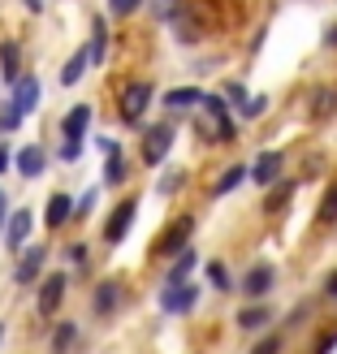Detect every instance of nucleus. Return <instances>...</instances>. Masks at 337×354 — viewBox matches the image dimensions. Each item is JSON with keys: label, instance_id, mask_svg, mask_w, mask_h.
I'll return each mask as SVG.
<instances>
[{"label": "nucleus", "instance_id": "nucleus-1", "mask_svg": "<svg viewBox=\"0 0 337 354\" xmlns=\"http://www.w3.org/2000/svg\"><path fill=\"white\" fill-rule=\"evenodd\" d=\"M152 82H143V78H138V82H126V86H121V121H126V126H138V121H143L147 117V104H152Z\"/></svg>", "mask_w": 337, "mask_h": 354}, {"label": "nucleus", "instance_id": "nucleus-2", "mask_svg": "<svg viewBox=\"0 0 337 354\" xmlns=\"http://www.w3.org/2000/svg\"><path fill=\"white\" fill-rule=\"evenodd\" d=\"M273 286H277V268H273V263H251L246 277H242V286H238V294H246L251 303H264V298L273 294Z\"/></svg>", "mask_w": 337, "mask_h": 354}, {"label": "nucleus", "instance_id": "nucleus-3", "mask_svg": "<svg viewBox=\"0 0 337 354\" xmlns=\"http://www.w3.org/2000/svg\"><path fill=\"white\" fill-rule=\"evenodd\" d=\"M190 234H194V221H190V216H177V221L165 229V234L156 238V246H152V251L161 255V259H169V255H182V251H186V242H190Z\"/></svg>", "mask_w": 337, "mask_h": 354}, {"label": "nucleus", "instance_id": "nucleus-4", "mask_svg": "<svg viewBox=\"0 0 337 354\" xmlns=\"http://www.w3.org/2000/svg\"><path fill=\"white\" fill-rule=\"evenodd\" d=\"M307 117L316 121V126L337 117V86H333V82H316V86H311V95H307Z\"/></svg>", "mask_w": 337, "mask_h": 354}, {"label": "nucleus", "instance_id": "nucleus-5", "mask_svg": "<svg viewBox=\"0 0 337 354\" xmlns=\"http://www.w3.org/2000/svg\"><path fill=\"white\" fill-rule=\"evenodd\" d=\"M169 147H173V126L169 121H156V126L143 134V160L147 165H165Z\"/></svg>", "mask_w": 337, "mask_h": 354}, {"label": "nucleus", "instance_id": "nucleus-6", "mask_svg": "<svg viewBox=\"0 0 337 354\" xmlns=\"http://www.w3.org/2000/svg\"><path fill=\"white\" fill-rule=\"evenodd\" d=\"M194 303H199V286H190V281L161 290V307H165L169 315H186V311H194Z\"/></svg>", "mask_w": 337, "mask_h": 354}, {"label": "nucleus", "instance_id": "nucleus-7", "mask_svg": "<svg viewBox=\"0 0 337 354\" xmlns=\"http://www.w3.org/2000/svg\"><path fill=\"white\" fill-rule=\"evenodd\" d=\"M281 169H286V151H259V160L251 165V182L255 186H277Z\"/></svg>", "mask_w": 337, "mask_h": 354}, {"label": "nucleus", "instance_id": "nucleus-8", "mask_svg": "<svg viewBox=\"0 0 337 354\" xmlns=\"http://www.w3.org/2000/svg\"><path fill=\"white\" fill-rule=\"evenodd\" d=\"M134 212H138V199H121L117 203V212H113V221L104 225V242L109 246H117L121 238L130 234V221H134Z\"/></svg>", "mask_w": 337, "mask_h": 354}, {"label": "nucleus", "instance_id": "nucleus-9", "mask_svg": "<svg viewBox=\"0 0 337 354\" xmlns=\"http://www.w3.org/2000/svg\"><path fill=\"white\" fill-rule=\"evenodd\" d=\"M273 320H277V311H273L268 303H251V307H242V311H238V320H234V324H238L242 333H264Z\"/></svg>", "mask_w": 337, "mask_h": 354}, {"label": "nucleus", "instance_id": "nucleus-10", "mask_svg": "<svg viewBox=\"0 0 337 354\" xmlns=\"http://www.w3.org/2000/svg\"><path fill=\"white\" fill-rule=\"evenodd\" d=\"M30 225H35V216H30L26 207L9 216V225H5V246H9V251H17V246H22V242L30 238Z\"/></svg>", "mask_w": 337, "mask_h": 354}, {"label": "nucleus", "instance_id": "nucleus-11", "mask_svg": "<svg viewBox=\"0 0 337 354\" xmlns=\"http://www.w3.org/2000/svg\"><path fill=\"white\" fill-rule=\"evenodd\" d=\"M44 255H48L44 246H30V251L22 255V263L13 268V281H17V286H30V281L44 272Z\"/></svg>", "mask_w": 337, "mask_h": 354}, {"label": "nucleus", "instance_id": "nucleus-12", "mask_svg": "<svg viewBox=\"0 0 337 354\" xmlns=\"http://www.w3.org/2000/svg\"><path fill=\"white\" fill-rule=\"evenodd\" d=\"M61 298H65V277H61V272H52L44 286H39V311L52 315V311L61 307Z\"/></svg>", "mask_w": 337, "mask_h": 354}, {"label": "nucleus", "instance_id": "nucleus-13", "mask_svg": "<svg viewBox=\"0 0 337 354\" xmlns=\"http://www.w3.org/2000/svg\"><path fill=\"white\" fill-rule=\"evenodd\" d=\"M17 69H22V48H17L13 39H5V44H0V74H5L9 86L22 82V78H17Z\"/></svg>", "mask_w": 337, "mask_h": 354}, {"label": "nucleus", "instance_id": "nucleus-14", "mask_svg": "<svg viewBox=\"0 0 337 354\" xmlns=\"http://www.w3.org/2000/svg\"><path fill=\"white\" fill-rule=\"evenodd\" d=\"M86 126H91V104H78V109H69V113H65V121H61L65 138H82V134H86Z\"/></svg>", "mask_w": 337, "mask_h": 354}, {"label": "nucleus", "instance_id": "nucleus-15", "mask_svg": "<svg viewBox=\"0 0 337 354\" xmlns=\"http://www.w3.org/2000/svg\"><path fill=\"white\" fill-rule=\"evenodd\" d=\"M316 225H320V229H333V225H337V182L325 186L320 207H316Z\"/></svg>", "mask_w": 337, "mask_h": 354}, {"label": "nucleus", "instance_id": "nucleus-16", "mask_svg": "<svg viewBox=\"0 0 337 354\" xmlns=\"http://www.w3.org/2000/svg\"><path fill=\"white\" fill-rule=\"evenodd\" d=\"M104 151H109V160H104V182L117 186V182H126V160H121V147L117 143H100Z\"/></svg>", "mask_w": 337, "mask_h": 354}, {"label": "nucleus", "instance_id": "nucleus-17", "mask_svg": "<svg viewBox=\"0 0 337 354\" xmlns=\"http://www.w3.org/2000/svg\"><path fill=\"white\" fill-rule=\"evenodd\" d=\"M44 169H48V156L39 147H22V151H17V173H22V177H39Z\"/></svg>", "mask_w": 337, "mask_h": 354}, {"label": "nucleus", "instance_id": "nucleus-18", "mask_svg": "<svg viewBox=\"0 0 337 354\" xmlns=\"http://www.w3.org/2000/svg\"><path fill=\"white\" fill-rule=\"evenodd\" d=\"M242 182H246V165H234V169H225V173L217 177V186H212V199H225V194H234Z\"/></svg>", "mask_w": 337, "mask_h": 354}, {"label": "nucleus", "instance_id": "nucleus-19", "mask_svg": "<svg viewBox=\"0 0 337 354\" xmlns=\"http://www.w3.org/2000/svg\"><path fill=\"white\" fill-rule=\"evenodd\" d=\"M194 104H203V91L199 86H177V91H169L165 95V109H194Z\"/></svg>", "mask_w": 337, "mask_h": 354}, {"label": "nucleus", "instance_id": "nucleus-20", "mask_svg": "<svg viewBox=\"0 0 337 354\" xmlns=\"http://www.w3.org/2000/svg\"><path fill=\"white\" fill-rule=\"evenodd\" d=\"M69 212H74V199H69V194H52V199H48V225L52 229H61L65 221H69Z\"/></svg>", "mask_w": 337, "mask_h": 354}, {"label": "nucleus", "instance_id": "nucleus-21", "mask_svg": "<svg viewBox=\"0 0 337 354\" xmlns=\"http://www.w3.org/2000/svg\"><path fill=\"white\" fill-rule=\"evenodd\" d=\"M117 303H121V286L117 281H104V286L95 290V311L109 315V311H117Z\"/></svg>", "mask_w": 337, "mask_h": 354}, {"label": "nucleus", "instance_id": "nucleus-22", "mask_svg": "<svg viewBox=\"0 0 337 354\" xmlns=\"http://www.w3.org/2000/svg\"><path fill=\"white\" fill-rule=\"evenodd\" d=\"M86 61H91V52H74V57L65 61V69H61V86H78V78H82Z\"/></svg>", "mask_w": 337, "mask_h": 354}, {"label": "nucleus", "instance_id": "nucleus-23", "mask_svg": "<svg viewBox=\"0 0 337 354\" xmlns=\"http://www.w3.org/2000/svg\"><path fill=\"white\" fill-rule=\"evenodd\" d=\"M194 263H199V259H194V251L186 246V251L173 259V268H169V286H182V281H186V277L194 272Z\"/></svg>", "mask_w": 337, "mask_h": 354}, {"label": "nucleus", "instance_id": "nucleus-24", "mask_svg": "<svg viewBox=\"0 0 337 354\" xmlns=\"http://www.w3.org/2000/svg\"><path fill=\"white\" fill-rule=\"evenodd\" d=\"M13 100H17V109H22V113H30L35 100H39V82H35V78H22V82L13 86Z\"/></svg>", "mask_w": 337, "mask_h": 354}, {"label": "nucleus", "instance_id": "nucleus-25", "mask_svg": "<svg viewBox=\"0 0 337 354\" xmlns=\"http://www.w3.org/2000/svg\"><path fill=\"white\" fill-rule=\"evenodd\" d=\"M294 186H298V182H277V190L264 199V212H281V207L294 199Z\"/></svg>", "mask_w": 337, "mask_h": 354}, {"label": "nucleus", "instance_id": "nucleus-26", "mask_svg": "<svg viewBox=\"0 0 337 354\" xmlns=\"http://www.w3.org/2000/svg\"><path fill=\"white\" fill-rule=\"evenodd\" d=\"M22 126V109H17V100H9L5 109H0V134H13Z\"/></svg>", "mask_w": 337, "mask_h": 354}, {"label": "nucleus", "instance_id": "nucleus-27", "mask_svg": "<svg viewBox=\"0 0 337 354\" xmlns=\"http://www.w3.org/2000/svg\"><path fill=\"white\" fill-rule=\"evenodd\" d=\"M74 337H78V324H61L57 333H52V354H65L69 346H74Z\"/></svg>", "mask_w": 337, "mask_h": 354}, {"label": "nucleus", "instance_id": "nucleus-28", "mask_svg": "<svg viewBox=\"0 0 337 354\" xmlns=\"http://www.w3.org/2000/svg\"><path fill=\"white\" fill-rule=\"evenodd\" d=\"M208 281H212V290H221V294L234 290V286H229V268H225V263H217V259L208 263Z\"/></svg>", "mask_w": 337, "mask_h": 354}, {"label": "nucleus", "instance_id": "nucleus-29", "mask_svg": "<svg viewBox=\"0 0 337 354\" xmlns=\"http://www.w3.org/2000/svg\"><path fill=\"white\" fill-rule=\"evenodd\" d=\"M281 350H286V337H281V333H268V337H259L251 346V354H281Z\"/></svg>", "mask_w": 337, "mask_h": 354}, {"label": "nucleus", "instance_id": "nucleus-30", "mask_svg": "<svg viewBox=\"0 0 337 354\" xmlns=\"http://www.w3.org/2000/svg\"><path fill=\"white\" fill-rule=\"evenodd\" d=\"M147 9L161 17V22H173V17L182 13V9H177V0H147Z\"/></svg>", "mask_w": 337, "mask_h": 354}, {"label": "nucleus", "instance_id": "nucleus-31", "mask_svg": "<svg viewBox=\"0 0 337 354\" xmlns=\"http://www.w3.org/2000/svg\"><path fill=\"white\" fill-rule=\"evenodd\" d=\"M182 182H186V169H169V173L161 177V194H173Z\"/></svg>", "mask_w": 337, "mask_h": 354}, {"label": "nucleus", "instance_id": "nucleus-32", "mask_svg": "<svg viewBox=\"0 0 337 354\" xmlns=\"http://www.w3.org/2000/svg\"><path fill=\"white\" fill-rule=\"evenodd\" d=\"M225 100L238 104V109H246V104H251V100H246V86H242V82H229V86H225Z\"/></svg>", "mask_w": 337, "mask_h": 354}, {"label": "nucleus", "instance_id": "nucleus-33", "mask_svg": "<svg viewBox=\"0 0 337 354\" xmlns=\"http://www.w3.org/2000/svg\"><path fill=\"white\" fill-rule=\"evenodd\" d=\"M78 156H82V138H65V147H61V160H65V165H74Z\"/></svg>", "mask_w": 337, "mask_h": 354}, {"label": "nucleus", "instance_id": "nucleus-34", "mask_svg": "<svg viewBox=\"0 0 337 354\" xmlns=\"http://www.w3.org/2000/svg\"><path fill=\"white\" fill-rule=\"evenodd\" d=\"M138 5H143V0H109V13H113V17H126V13H134Z\"/></svg>", "mask_w": 337, "mask_h": 354}, {"label": "nucleus", "instance_id": "nucleus-35", "mask_svg": "<svg viewBox=\"0 0 337 354\" xmlns=\"http://www.w3.org/2000/svg\"><path fill=\"white\" fill-rule=\"evenodd\" d=\"M320 298H325V303H337V268L320 281Z\"/></svg>", "mask_w": 337, "mask_h": 354}, {"label": "nucleus", "instance_id": "nucleus-36", "mask_svg": "<svg viewBox=\"0 0 337 354\" xmlns=\"http://www.w3.org/2000/svg\"><path fill=\"white\" fill-rule=\"evenodd\" d=\"M333 346H337V328H329V333H325V337H320V342H316V346H311V354H329Z\"/></svg>", "mask_w": 337, "mask_h": 354}, {"label": "nucleus", "instance_id": "nucleus-37", "mask_svg": "<svg viewBox=\"0 0 337 354\" xmlns=\"http://www.w3.org/2000/svg\"><path fill=\"white\" fill-rule=\"evenodd\" d=\"M264 109H268V100H264V95H255V100H251V104H246V109H242V117H246V121H255V117H259Z\"/></svg>", "mask_w": 337, "mask_h": 354}, {"label": "nucleus", "instance_id": "nucleus-38", "mask_svg": "<svg viewBox=\"0 0 337 354\" xmlns=\"http://www.w3.org/2000/svg\"><path fill=\"white\" fill-rule=\"evenodd\" d=\"M307 315H311V307H307V303H303V307H294V311L286 315V328H298V324L307 320Z\"/></svg>", "mask_w": 337, "mask_h": 354}, {"label": "nucleus", "instance_id": "nucleus-39", "mask_svg": "<svg viewBox=\"0 0 337 354\" xmlns=\"http://www.w3.org/2000/svg\"><path fill=\"white\" fill-rule=\"evenodd\" d=\"M65 255H69V263H78V268H82V263H86V246L78 242V246H69V251H65Z\"/></svg>", "mask_w": 337, "mask_h": 354}, {"label": "nucleus", "instance_id": "nucleus-40", "mask_svg": "<svg viewBox=\"0 0 337 354\" xmlns=\"http://www.w3.org/2000/svg\"><path fill=\"white\" fill-rule=\"evenodd\" d=\"M325 48H337V26H329V30H325Z\"/></svg>", "mask_w": 337, "mask_h": 354}, {"label": "nucleus", "instance_id": "nucleus-41", "mask_svg": "<svg viewBox=\"0 0 337 354\" xmlns=\"http://www.w3.org/2000/svg\"><path fill=\"white\" fill-rule=\"evenodd\" d=\"M5 221H9L5 216V190H0V234H5Z\"/></svg>", "mask_w": 337, "mask_h": 354}, {"label": "nucleus", "instance_id": "nucleus-42", "mask_svg": "<svg viewBox=\"0 0 337 354\" xmlns=\"http://www.w3.org/2000/svg\"><path fill=\"white\" fill-rule=\"evenodd\" d=\"M9 169V151H0V173H5Z\"/></svg>", "mask_w": 337, "mask_h": 354}, {"label": "nucleus", "instance_id": "nucleus-43", "mask_svg": "<svg viewBox=\"0 0 337 354\" xmlns=\"http://www.w3.org/2000/svg\"><path fill=\"white\" fill-rule=\"evenodd\" d=\"M0 333H5V328H0Z\"/></svg>", "mask_w": 337, "mask_h": 354}]
</instances>
